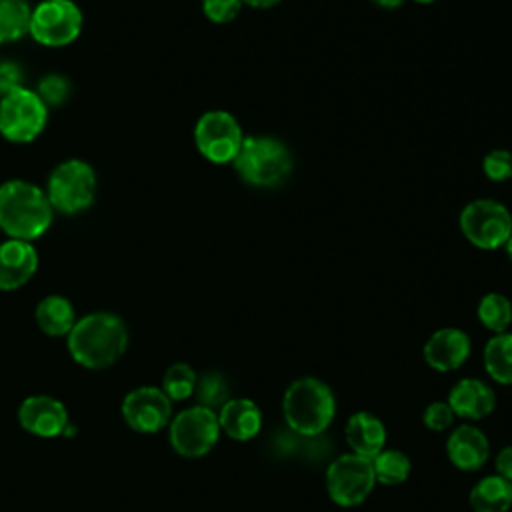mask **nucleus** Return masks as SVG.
<instances>
[{"mask_svg": "<svg viewBox=\"0 0 512 512\" xmlns=\"http://www.w3.org/2000/svg\"><path fill=\"white\" fill-rule=\"evenodd\" d=\"M376 484V474L370 458L354 452L342 454L330 462L326 470V490L334 504L352 508L362 504Z\"/></svg>", "mask_w": 512, "mask_h": 512, "instance_id": "obj_10", "label": "nucleus"}, {"mask_svg": "<svg viewBox=\"0 0 512 512\" xmlns=\"http://www.w3.org/2000/svg\"><path fill=\"white\" fill-rule=\"evenodd\" d=\"M22 82H24V70L18 62H10V60L0 62V96L24 86Z\"/></svg>", "mask_w": 512, "mask_h": 512, "instance_id": "obj_32", "label": "nucleus"}, {"mask_svg": "<svg viewBox=\"0 0 512 512\" xmlns=\"http://www.w3.org/2000/svg\"><path fill=\"white\" fill-rule=\"evenodd\" d=\"M194 396L200 406H206L210 410H220L230 400V386L224 374L210 370L196 378Z\"/></svg>", "mask_w": 512, "mask_h": 512, "instance_id": "obj_26", "label": "nucleus"}, {"mask_svg": "<svg viewBox=\"0 0 512 512\" xmlns=\"http://www.w3.org/2000/svg\"><path fill=\"white\" fill-rule=\"evenodd\" d=\"M476 316L486 330L494 334L508 332V326L512 324V302L500 292H488L480 298Z\"/></svg>", "mask_w": 512, "mask_h": 512, "instance_id": "obj_24", "label": "nucleus"}, {"mask_svg": "<svg viewBox=\"0 0 512 512\" xmlns=\"http://www.w3.org/2000/svg\"><path fill=\"white\" fill-rule=\"evenodd\" d=\"M464 238L478 250H498L512 234L510 210L492 198L468 202L458 216Z\"/></svg>", "mask_w": 512, "mask_h": 512, "instance_id": "obj_6", "label": "nucleus"}, {"mask_svg": "<svg viewBox=\"0 0 512 512\" xmlns=\"http://www.w3.org/2000/svg\"><path fill=\"white\" fill-rule=\"evenodd\" d=\"M196 372L186 362H174L166 368L162 376V392L172 402H182L194 394L196 388Z\"/></svg>", "mask_w": 512, "mask_h": 512, "instance_id": "obj_27", "label": "nucleus"}, {"mask_svg": "<svg viewBox=\"0 0 512 512\" xmlns=\"http://www.w3.org/2000/svg\"><path fill=\"white\" fill-rule=\"evenodd\" d=\"M372 466H374V474H376V482L384 484V486H398L402 482L408 480L410 470H412V462L410 458L396 448H384L382 452H378L372 458Z\"/></svg>", "mask_w": 512, "mask_h": 512, "instance_id": "obj_25", "label": "nucleus"}, {"mask_svg": "<svg viewBox=\"0 0 512 512\" xmlns=\"http://www.w3.org/2000/svg\"><path fill=\"white\" fill-rule=\"evenodd\" d=\"M414 2H418V4H432V2H438V0H414Z\"/></svg>", "mask_w": 512, "mask_h": 512, "instance_id": "obj_37", "label": "nucleus"}, {"mask_svg": "<svg viewBox=\"0 0 512 512\" xmlns=\"http://www.w3.org/2000/svg\"><path fill=\"white\" fill-rule=\"evenodd\" d=\"M422 422L428 430L432 432H444L452 426L454 422V412L452 408L448 406V402H442V400H436V402H430L424 412H422Z\"/></svg>", "mask_w": 512, "mask_h": 512, "instance_id": "obj_31", "label": "nucleus"}, {"mask_svg": "<svg viewBox=\"0 0 512 512\" xmlns=\"http://www.w3.org/2000/svg\"><path fill=\"white\" fill-rule=\"evenodd\" d=\"M46 196L54 212L78 214L86 210L96 196V172L80 158L60 162L48 176Z\"/></svg>", "mask_w": 512, "mask_h": 512, "instance_id": "obj_5", "label": "nucleus"}, {"mask_svg": "<svg viewBox=\"0 0 512 512\" xmlns=\"http://www.w3.org/2000/svg\"><path fill=\"white\" fill-rule=\"evenodd\" d=\"M504 248V252H506V256L512 260V234H510V238L506 240V244L502 246Z\"/></svg>", "mask_w": 512, "mask_h": 512, "instance_id": "obj_36", "label": "nucleus"}, {"mask_svg": "<svg viewBox=\"0 0 512 512\" xmlns=\"http://www.w3.org/2000/svg\"><path fill=\"white\" fill-rule=\"evenodd\" d=\"M36 324L38 328L52 338H60V336H68L72 326L76 324V312L72 302L66 296L60 294H50L44 296L38 306H36Z\"/></svg>", "mask_w": 512, "mask_h": 512, "instance_id": "obj_20", "label": "nucleus"}, {"mask_svg": "<svg viewBox=\"0 0 512 512\" xmlns=\"http://www.w3.org/2000/svg\"><path fill=\"white\" fill-rule=\"evenodd\" d=\"M346 444L352 448L354 454L364 458H374L378 452L384 450L386 444V428L382 420L372 412H354L344 426Z\"/></svg>", "mask_w": 512, "mask_h": 512, "instance_id": "obj_19", "label": "nucleus"}, {"mask_svg": "<svg viewBox=\"0 0 512 512\" xmlns=\"http://www.w3.org/2000/svg\"><path fill=\"white\" fill-rule=\"evenodd\" d=\"M454 416L464 420H482L492 414L496 406L494 390L480 378H462L458 380L446 398Z\"/></svg>", "mask_w": 512, "mask_h": 512, "instance_id": "obj_17", "label": "nucleus"}, {"mask_svg": "<svg viewBox=\"0 0 512 512\" xmlns=\"http://www.w3.org/2000/svg\"><path fill=\"white\" fill-rule=\"evenodd\" d=\"M216 414L220 430L238 442L252 440L262 428V412L250 398H230Z\"/></svg>", "mask_w": 512, "mask_h": 512, "instance_id": "obj_18", "label": "nucleus"}, {"mask_svg": "<svg viewBox=\"0 0 512 512\" xmlns=\"http://www.w3.org/2000/svg\"><path fill=\"white\" fill-rule=\"evenodd\" d=\"M124 422L138 434H156L172 420V400L156 386L130 390L120 406Z\"/></svg>", "mask_w": 512, "mask_h": 512, "instance_id": "obj_12", "label": "nucleus"}, {"mask_svg": "<svg viewBox=\"0 0 512 512\" xmlns=\"http://www.w3.org/2000/svg\"><path fill=\"white\" fill-rule=\"evenodd\" d=\"M474 512H508L512 506V482L492 474L478 480L468 496Z\"/></svg>", "mask_w": 512, "mask_h": 512, "instance_id": "obj_21", "label": "nucleus"}, {"mask_svg": "<svg viewBox=\"0 0 512 512\" xmlns=\"http://www.w3.org/2000/svg\"><path fill=\"white\" fill-rule=\"evenodd\" d=\"M32 8L28 0H0V44L16 42L28 34Z\"/></svg>", "mask_w": 512, "mask_h": 512, "instance_id": "obj_23", "label": "nucleus"}, {"mask_svg": "<svg viewBox=\"0 0 512 512\" xmlns=\"http://www.w3.org/2000/svg\"><path fill=\"white\" fill-rule=\"evenodd\" d=\"M482 172L492 182H504L512 178V152L506 148H492L482 158Z\"/></svg>", "mask_w": 512, "mask_h": 512, "instance_id": "obj_29", "label": "nucleus"}, {"mask_svg": "<svg viewBox=\"0 0 512 512\" xmlns=\"http://www.w3.org/2000/svg\"><path fill=\"white\" fill-rule=\"evenodd\" d=\"M48 122V108L26 86L0 96V134L8 142L28 144L36 140Z\"/></svg>", "mask_w": 512, "mask_h": 512, "instance_id": "obj_7", "label": "nucleus"}, {"mask_svg": "<svg viewBox=\"0 0 512 512\" xmlns=\"http://www.w3.org/2000/svg\"><path fill=\"white\" fill-rule=\"evenodd\" d=\"M38 94V98L46 104V108L52 106H62L66 104V100L70 98L72 92V84L66 76L62 74H46L38 80V86L34 90Z\"/></svg>", "mask_w": 512, "mask_h": 512, "instance_id": "obj_28", "label": "nucleus"}, {"mask_svg": "<svg viewBox=\"0 0 512 512\" xmlns=\"http://www.w3.org/2000/svg\"><path fill=\"white\" fill-rule=\"evenodd\" d=\"M242 6V0H202L204 16L214 24L232 22L240 14Z\"/></svg>", "mask_w": 512, "mask_h": 512, "instance_id": "obj_30", "label": "nucleus"}, {"mask_svg": "<svg viewBox=\"0 0 512 512\" xmlns=\"http://www.w3.org/2000/svg\"><path fill=\"white\" fill-rule=\"evenodd\" d=\"M470 336L460 328H440L428 336L422 354L424 362L436 372L458 370L470 356Z\"/></svg>", "mask_w": 512, "mask_h": 512, "instance_id": "obj_14", "label": "nucleus"}, {"mask_svg": "<svg viewBox=\"0 0 512 512\" xmlns=\"http://www.w3.org/2000/svg\"><path fill=\"white\" fill-rule=\"evenodd\" d=\"M282 412L292 432L314 438L322 434L336 416L334 392L320 378H298L284 392Z\"/></svg>", "mask_w": 512, "mask_h": 512, "instance_id": "obj_3", "label": "nucleus"}, {"mask_svg": "<svg viewBox=\"0 0 512 512\" xmlns=\"http://www.w3.org/2000/svg\"><path fill=\"white\" fill-rule=\"evenodd\" d=\"M374 6H378V8H384V10H396V8H400L406 0H370Z\"/></svg>", "mask_w": 512, "mask_h": 512, "instance_id": "obj_35", "label": "nucleus"}, {"mask_svg": "<svg viewBox=\"0 0 512 512\" xmlns=\"http://www.w3.org/2000/svg\"><path fill=\"white\" fill-rule=\"evenodd\" d=\"M496 474L506 478L508 482H512V446H504L498 454H496Z\"/></svg>", "mask_w": 512, "mask_h": 512, "instance_id": "obj_33", "label": "nucleus"}, {"mask_svg": "<svg viewBox=\"0 0 512 512\" xmlns=\"http://www.w3.org/2000/svg\"><path fill=\"white\" fill-rule=\"evenodd\" d=\"M242 142V126L236 116L226 110H208L194 124L196 150L212 164L234 162Z\"/></svg>", "mask_w": 512, "mask_h": 512, "instance_id": "obj_11", "label": "nucleus"}, {"mask_svg": "<svg viewBox=\"0 0 512 512\" xmlns=\"http://www.w3.org/2000/svg\"><path fill=\"white\" fill-rule=\"evenodd\" d=\"M282 0H242V4L250 6V8H258V10H266V8H274L276 4H280Z\"/></svg>", "mask_w": 512, "mask_h": 512, "instance_id": "obj_34", "label": "nucleus"}, {"mask_svg": "<svg viewBox=\"0 0 512 512\" xmlns=\"http://www.w3.org/2000/svg\"><path fill=\"white\" fill-rule=\"evenodd\" d=\"M54 220V208L46 190L28 180H6L0 184V230L8 238L36 240Z\"/></svg>", "mask_w": 512, "mask_h": 512, "instance_id": "obj_2", "label": "nucleus"}, {"mask_svg": "<svg viewBox=\"0 0 512 512\" xmlns=\"http://www.w3.org/2000/svg\"><path fill=\"white\" fill-rule=\"evenodd\" d=\"M218 414L206 406H190L168 424V440L176 454L184 458H200L208 454L220 438Z\"/></svg>", "mask_w": 512, "mask_h": 512, "instance_id": "obj_9", "label": "nucleus"}, {"mask_svg": "<svg viewBox=\"0 0 512 512\" xmlns=\"http://www.w3.org/2000/svg\"><path fill=\"white\" fill-rule=\"evenodd\" d=\"M232 166L246 184L256 188H276L284 184L292 172V154L280 138L252 134L244 136Z\"/></svg>", "mask_w": 512, "mask_h": 512, "instance_id": "obj_4", "label": "nucleus"}, {"mask_svg": "<svg viewBox=\"0 0 512 512\" xmlns=\"http://www.w3.org/2000/svg\"><path fill=\"white\" fill-rule=\"evenodd\" d=\"M38 252L32 242L6 238L0 242V290L12 292L32 280L38 270Z\"/></svg>", "mask_w": 512, "mask_h": 512, "instance_id": "obj_15", "label": "nucleus"}, {"mask_svg": "<svg viewBox=\"0 0 512 512\" xmlns=\"http://www.w3.org/2000/svg\"><path fill=\"white\" fill-rule=\"evenodd\" d=\"M482 360L494 382L512 386V332L494 334L484 346Z\"/></svg>", "mask_w": 512, "mask_h": 512, "instance_id": "obj_22", "label": "nucleus"}, {"mask_svg": "<svg viewBox=\"0 0 512 512\" xmlns=\"http://www.w3.org/2000/svg\"><path fill=\"white\" fill-rule=\"evenodd\" d=\"M18 422L32 436L56 438L62 436L70 420L68 410L60 400L48 394H34L24 398L18 406Z\"/></svg>", "mask_w": 512, "mask_h": 512, "instance_id": "obj_13", "label": "nucleus"}, {"mask_svg": "<svg viewBox=\"0 0 512 512\" xmlns=\"http://www.w3.org/2000/svg\"><path fill=\"white\" fill-rule=\"evenodd\" d=\"M84 16L74 0H42L32 8L28 34L42 46L62 48L82 32Z\"/></svg>", "mask_w": 512, "mask_h": 512, "instance_id": "obj_8", "label": "nucleus"}, {"mask_svg": "<svg viewBox=\"0 0 512 512\" xmlns=\"http://www.w3.org/2000/svg\"><path fill=\"white\" fill-rule=\"evenodd\" d=\"M446 454L458 470L474 472L482 468L490 456L488 436L472 424H462L450 432L446 440Z\"/></svg>", "mask_w": 512, "mask_h": 512, "instance_id": "obj_16", "label": "nucleus"}, {"mask_svg": "<svg viewBox=\"0 0 512 512\" xmlns=\"http://www.w3.org/2000/svg\"><path fill=\"white\" fill-rule=\"evenodd\" d=\"M128 326L114 312L84 314L66 336L72 360L88 370H104L116 364L128 348Z\"/></svg>", "mask_w": 512, "mask_h": 512, "instance_id": "obj_1", "label": "nucleus"}]
</instances>
